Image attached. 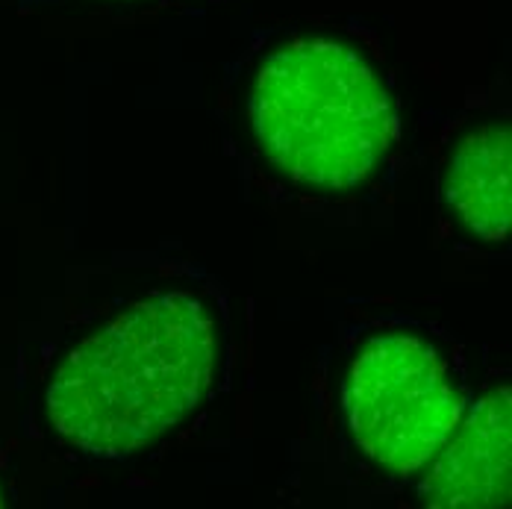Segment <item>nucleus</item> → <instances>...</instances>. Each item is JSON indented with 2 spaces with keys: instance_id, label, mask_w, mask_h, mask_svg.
<instances>
[{
  "instance_id": "obj_5",
  "label": "nucleus",
  "mask_w": 512,
  "mask_h": 509,
  "mask_svg": "<svg viewBox=\"0 0 512 509\" xmlns=\"http://www.w3.org/2000/svg\"><path fill=\"white\" fill-rule=\"evenodd\" d=\"M439 212L477 245H507L512 224L510 115L480 112L457 121L436 174Z\"/></svg>"
},
{
  "instance_id": "obj_6",
  "label": "nucleus",
  "mask_w": 512,
  "mask_h": 509,
  "mask_svg": "<svg viewBox=\"0 0 512 509\" xmlns=\"http://www.w3.org/2000/svg\"><path fill=\"white\" fill-rule=\"evenodd\" d=\"M112 3H145V0H112Z\"/></svg>"
},
{
  "instance_id": "obj_1",
  "label": "nucleus",
  "mask_w": 512,
  "mask_h": 509,
  "mask_svg": "<svg viewBox=\"0 0 512 509\" xmlns=\"http://www.w3.org/2000/svg\"><path fill=\"white\" fill-rule=\"evenodd\" d=\"M227 362V312L212 289L165 283L103 309L53 362L45 424L68 454L139 457L180 430Z\"/></svg>"
},
{
  "instance_id": "obj_7",
  "label": "nucleus",
  "mask_w": 512,
  "mask_h": 509,
  "mask_svg": "<svg viewBox=\"0 0 512 509\" xmlns=\"http://www.w3.org/2000/svg\"><path fill=\"white\" fill-rule=\"evenodd\" d=\"M0 507H3V489H0Z\"/></svg>"
},
{
  "instance_id": "obj_3",
  "label": "nucleus",
  "mask_w": 512,
  "mask_h": 509,
  "mask_svg": "<svg viewBox=\"0 0 512 509\" xmlns=\"http://www.w3.org/2000/svg\"><path fill=\"white\" fill-rule=\"evenodd\" d=\"M460 342L421 318L383 312L345 333L339 436L365 474L410 483L471 401Z\"/></svg>"
},
{
  "instance_id": "obj_2",
  "label": "nucleus",
  "mask_w": 512,
  "mask_h": 509,
  "mask_svg": "<svg viewBox=\"0 0 512 509\" xmlns=\"http://www.w3.org/2000/svg\"><path fill=\"white\" fill-rule=\"evenodd\" d=\"M239 130L268 186L301 201H342L389 168L401 106L380 56L357 36L295 30L248 68Z\"/></svg>"
},
{
  "instance_id": "obj_4",
  "label": "nucleus",
  "mask_w": 512,
  "mask_h": 509,
  "mask_svg": "<svg viewBox=\"0 0 512 509\" xmlns=\"http://www.w3.org/2000/svg\"><path fill=\"white\" fill-rule=\"evenodd\" d=\"M512 398L507 374H495L460 415L442 448L412 477L421 507H510Z\"/></svg>"
}]
</instances>
